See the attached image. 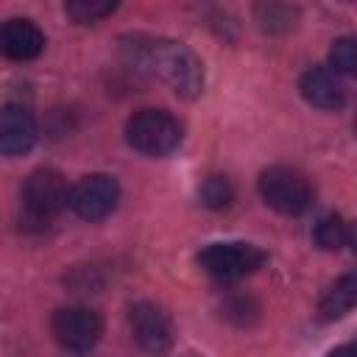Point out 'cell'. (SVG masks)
<instances>
[{
	"instance_id": "cell-17",
	"label": "cell",
	"mask_w": 357,
	"mask_h": 357,
	"mask_svg": "<svg viewBox=\"0 0 357 357\" xmlns=\"http://www.w3.org/2000/svg\"><path fill=\"white\" fill-rule=\"evenodd\" d=\"M326 357H357V340H349V343H343V346L332 349Z\"/></svg>"
},
{
	"instance_id": "cell-18",
	"label": "cell",
	"mask_w": 357,
	"mask_h": 357,
	"mask_svg": "<svg viewBox=\"0 0 357 357\" xmlns=\"http://www.w3.org/2000/svg\"><path fill=\"white\" fill-rule=\"evenodd\" d=\"M346 245H351V251L357 254V220L349 223V237H346Z\"/></svg>"
},
{
	"instance_id": "cell-19",
	"label": "cell",
	"mask_w": 357,
	"mask_h": 357,
	"mask_svg": "<svg viewBox=\"0 0 357 357\" xmlns=\"http://www.w3.org/2000/svg\"><path fill=\"white\" fill-rule=\"evenodd\" d=\"M354 131H357V117H354Z\"/></svg>"
},
{
	"instance_id": "cell-5",
	"label": "cell",
	"mask_w": 357,
	"mask_h": 357,
	"mask_svg": "<svg viewBox=\"0 0 357 357\" xmlns=\"http://www.w3.org/2000/svg\"><path fill=\"white\" fill-rule=\"evenodd\" d=\"M268 262V254L254 243H212L198 254V265L215 279H240L259 271Z\"/></svg>"
},
{
	"instance_id": "cell-14",
	"label": "cell",
	"mask_w": 357,
	"mask_h": 357,
	"mask_svg": "<svg viewBox=\"0 0 357 357\" xmlns=\"http://www.w3.org/2000/svg\"><path fill=\"white\" fill-rule=\"evenodd\" d=\"M329 67L337 75L357 78V36H340L329 47Z\"/></svg>"
},
{
	"instance_id": "cell-2",
	"label": "cell",
	"mask_w": 357,
	"mask_h": 357,
	"mask_svg": "<svg viewBox=\"0 0 357 357\" xmlns=\"http://www.w3.org/2000/svg\"><path fill=\"white\" fill-rule=\"evenodd\" d=\"M70 204V187L53 167L33 170L20 190V220L28 229H45Z\"/></svg>"
},
{
	"instance_id": "cell-13",
	"label": "cell",
	"mask_w": 357,
	"mask_h": 357,
	"mask_svg": "<svg viewBox=\"0 0 357 357\" xmlns=\"http://www.w3.org/2000/svg\"><path fill=\"white\" fill-rule=\"evenodd\" d=\"M346 237H349V223H343L340 215H324L312 229V240L324 251H337L340 245H346Z\"/></svg>"
},
{
	"instance_id": "cell-4",
	"label": "cell",
	"mask_w": 357,
	"mask_h": 357,
	"mask_svg": "<svg viewBox=\"0 0 357 357\" xmlns=\"http://www.w3.org/2000/svg\"><path fill=\"white\" fill-rule=\"evenodd\" d=\"M259 195L262 201L276 209L279 215H304L312 204V187L310 181L293 170V167H284V165H273L268 170L259 173Z\"/></svg>"
},
{
	"instance_id": "cell-8",
	"label": "cell",
	"mask_w": 357,
	"mask_h": 357,
	"mask_svg": "<svg viewBox=\"0 0 357 357\" xmlns=\"http://www.w3.org/2000/svg\"><path fill=\"white\" fill-rule=\"evenodd\" d=\"M50 329L67 351H89L103 335V321L95 310L73 304V307H61L53 312Z\"/></svg>"
},
{
	"instance_id": "cell-9",
	"label": "cell",
	"mask_w": 357,
	"mask_h": 357,
	"mask_svg": "<svg viewBox=\"0 0 357 357\" xmlns=\"http://www.w3.org/2000/svg\"><path fill=\"white\" fill-rule=\"evenodd\" d=\"M298 89H301V98L315 106V109H324V112H335L346 103V86L340 84L337 73H332L329 67H307L298 78Z\"/></svg>"
},
{
	"instance_id": "cell-1",
	"label": "cell",
	"mask_w": 357,
	"mask_h": 357,
	"mask_svg": "<svg viewBox=\"0 0 357 357\" xmlns=\"http://www.w3.org/2000/svg\"><path fill=\"white\" fill-rule=\"evenodd\" d=\"M126 61L151 78L167 84L178 98H198L204 89V67L201 59L176 39L162 36H128L123 39Z\"/></svg>"
},
{
	"instance_id": "cell-16",
	"label": "cell",
	"mask_w": 357,
	"mask_h": 357,
	"mask_svg": "<svg viewBox=\"0 0 357 357\" xmlns=\"http://www.w3.org/2000/svg\"><path fill=\"white\" fill-rule=\"evenodd\" d=\"M201 198H204L206 206H212V209H223V206L231 204L234 190H231V184H229L226 176H209V178L204 181V187H201Z\"/></svg>"
},
{
	"instance_id": "cell-10",
	"label": "cell",
	"mask_w": 357,
	"mask_h": 357,
	"mask_svg": "<svg viewBox=\"0 0 357 357\" xmlns=\"http://www.w3.org/2000/svg\"><path fill=\"white\" fill-rule=\"evenodd\" d=\"M36 142V117L31 109L20 103H8L0 112V151L6 156H17L31 151Z\"/></svg>"
},
{
	"instance_id": "cell-3",
	"label": "cell",
	"mask_w": 357,
	"mask_h": 357,
	"mask_svg": "<svg viewBox=\"0 0 357 357\" xmlns=\"http://www.w3.org/2000/svg\"><path fill=\"white\" fill-rule=\"evenodd\" d=\"M184 137L181 123L167 109H142L126 123V142L142 156H167Z\"/></svg>"
},
{
	"instance_id": "cell-7",
	"label": "cell",
	"mask_w": 357,
	"mask_h": 357,
	"mask_svg": "<svg viewBox=\"0 0 357 357\" xmlns=\"http://www.w3.org/2000/svg\"><path fill=\"white\" fill-rule=\"evenodd\" d=\"M120 201V184L109 173H89L70 187V209L84 220H103Z\"/></svg>"
},
{
	"instance_id": "cell-11",
	"label": "cell",
	"mask_w": 357,
	"mask_h": 357,
	"mask_svg": "<svg viewBox=\"0 0 357 357\" xmlns=\"http://www.w3.org/2000/svg\"><path fill=\"white\" fill-rule=\"evenodd\" d=\"M0 47L14 61H31L45 50V33L33 20L11 17L0 28Z\"/></svg>"
},
{
	"instance_id": "cell-12",
	"label": "cell",
	"mask_w": 357,
	"mask_h": 357,
	"mask_svg": "<svg viewBox=\"0 0 357 357\" xmlns=\"http://www.w3.org/2000/svg\"><path fill=\"white\" fill-rule=\"evenodd\" d=\"M354 307H357V268L346 271L324 290V296L318 301V312L324 321H337V318L349 315Z\"/></svg>"
},
{
	"instance_id": "cell-6",
	"label": "cell",
	"mask_w": 357,
	"mask_h": 357,
	"mask_svg": "<svg viewBox=\"0 0 357 357\" xmlns=\"http://www.w3.org/2000/svg\"><path fill=\"white\" fill-rule=\"evenodd\" d=\"M128 329H131L134 343L145 354H151V357H165L173 349V340H176L173 321L153 301L131 304V310H128Z\"/></svg>"
},
{
	"instance_id": "cell-15",
	"label": "cell",
	"mask_w": 357,
	"mask_h": 357,
	"mask_svg": "<svg viewBox=\"0 0 357 357\" xmlns=\"http://www.w3.org/2000/svg\"><path fill=\"white\" fill-rule=\"evenodd\" d=\"M114 8H117V3H109V0H70V3H64V11L81 25L109 17Z\"/></svg>"
}]
</instances>
